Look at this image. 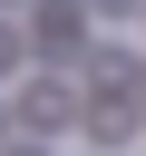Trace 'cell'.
I'll return each mask as SVG.
<instances>
[{
    "label": "cell",
    "instance_id": "7a4b0ae2",
    "mask_svg": "<svg viewBox=\"0 0 146 156\" xmlns=\"http://www.w3.org/2000/svg\"><path fill=\"white\" fill-rule=\"evenodd\" d=\"M78 0H58V20H39V49H78V20H68Z\"/></svg>",
    "mask_w": 146,
    "mask_h": 156
},
{
    "label": "cell",
    "instance_id": "6da1fadb",
    "mask_svg": "<svg viewBox=\"0 0 146 156\" xmlns=\"http://www.w3.org/2000/svg\"><path fill=\"white\" fill-rule=\"evenodd\" d=\"M19 117H29V127H68V117H78V98H68L58 78H39V88L19 98Z\"/></svg>",
    "mask_w": 146,
    "mask_h": 156
},
{
    "label": "cell",
    "instance_id": "3957f363",
    "mask_svg": "<svg viewBox=\"0 0 146 156\" xmlns=\"http://www.w3.org/2000/svg\"><path fill=\"white\" fill-rule=\"evenodd\" d=\"M88 10H97V20H136L146 0H88Z\"/></svg>",
    "mask_w": 146,
    "mask_h": 156
}]
</instances>
